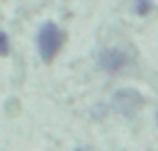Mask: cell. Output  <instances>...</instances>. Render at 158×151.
<instances>
[{
    "label": "cell",
    "mask_w": 158,
    "mask_h": 151,
    "mask_svg": "<svg viewBox=\"0 0 158 151\" xmlns=\"http://www.w3.org/2000/svg\"><path fill=\"white\" fill-rule=\"evenodd\" d=\"M9 50H11V46H9V37H7V33L0 30V56H7Z\"/></svg>",
    "instance_id": "obj_5"
},
{
    "label": "cell",
    "mask_w": 158,
    "mask_h": 151,
    "mask_svg": "<svg viewBox=\"0 0 158 151\" xmlns=\"http://www.w3.org/2000/svg\"><path fill=\"white\" fill-rule=\"evenodd\" d=\"M63 46V30L54 22H44L37 30V52L44 63H52L54 56L61 52Z\"/></svg>",
    "instance_id": "obj_1"
},
{
    "label": "cell",
    "mask_w": 158,
    "mask_h": 151,
    "mask_svg": "<svg viewBox=\"0 0 158 151\" xmlns=\"http://www.w3.org/2000/svg\"><path fill=\"white\" fill-rule=\"evenodd\" d=\"M134 9H136L139 15H145V13H149L152 2H149V0H134Z\"/></svg>",
    "instance_id": "obj_4"
},
{
    "label": "cell",
    "mask_w": 158,
    "mask_h": 151,
    "mask_svg": "<svg viewBox=\"0 0 158 151\" xmlns=\"http://www.w3.org/2000/svg\"><path fill=\"white\" fill-rule=\"evenodd\" d=\"M141 104H143V97L132 89H128V91L123 89V91L115 93V108L121 114H132L136 108H141Z\"/></svg>",
    "instance_id": "obj_3"
},
{
    "label": "cell",
    "mask_w": 158,
    "mask_h": 151,
    "mask_svg": "<svg viewBox=\"0 0 158 151\" xmlns=\"http://www.w3.org/2000/svg\"><path fill=\"white\" fill-rule=\"evenodd\" d=\"M98 63L106 74H117L128 65V54L123 50H119V48H106V50L100 52Z\"/></svg>",
    "instance_id": "obj_2"
}]
</instances>
